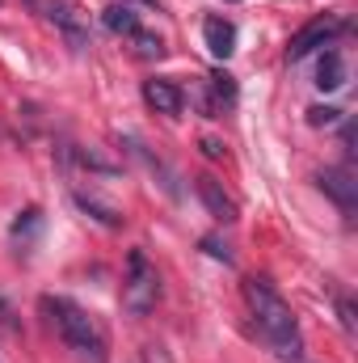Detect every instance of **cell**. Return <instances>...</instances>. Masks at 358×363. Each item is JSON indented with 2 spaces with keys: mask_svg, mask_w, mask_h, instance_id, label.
<instances>
[{
  "mask_svg": "<svg viewBox=\"0 0 358 363\" xmlns=\"http://www.w3.org/2000/svg\"><path fill=\"white\" fill-rule=\"evenodd\" d=\"M245 300H249V308H253V317H258V330L266 334V342L282 355V359H299L304 355V338H299V321H295V313H291V304L274 291V283L270 279H245Z\"/></svg>",
  "mask_w": 358,
  "mask_h": 363,
  "instance_id": "1",
  "label": "cell"
},
{
  "mask_svg": "<svg viewBox=\"0 0 358 363\" xmlns=\"http://www.w3.org/2000/svg\"><path fill=\"white\" fill-rule=\"evenodd\" d=\"M42 308L55 317V330L64 334V342H68L81 359L105 363V334H101V325L93 321L81 304H72V300H64V296H55V300L47 296V300H42Z\"/></svg>",
  "mask_w": 358,
  "mask_h": 363,
  "instance_id": "2",
  "label": "cell"
},
{
  "mask_svg": "<svg viewBox=\"0 0 358 363\" xmlns=\"http://www.w3.org/2000/svg\"><path fill=\"white\" fill-rule=\"evenodd\" d=\"M161 300V279H156V267L148 262L144 250H131L127 254V283H122V308L131 317H148Z\"/></svg>",
  "mask_w": 358,
  "mask_h": 363,
  "instance_id": "3",
  "label": "cell"
},
{
  "mask_svg": "<svg viewBox=\"0 0 358 363\" xmlns=\"http://www.w3.org/2000/svg\"><path fill=\"white\" fill-rule=\"evenodd\" d=\"M47 17L55 21V30L64 34V43L72 51H85L89 47V17H85V9L76 0H51L47 4Z\"/></svg>",
  "mask_w": 358,
  "mask_h": 363,
  "instance_id": "4",
  "label": "cell"
},
{
  "mask_svg": "<svg viewBox=\"0 0 358 363\" xmlns=\"http://www.w3.org/2000/svg\"><path fill=\"white\" fill-rule=\"evenodd\" d=\"M337 30H346V21H337V17H316V21H308V26L291 38L287 60H304V55H312L316 47L333 43V34H337Z\"/></svg>",
  "mask_w": 358,
  "mask_h": 363,
  "instance_id": "5",
  "label": "cell"
},
{
  "mask_svg": "<svg viewBox=\"0 0 358 363\" xmlns=\"http://www.w3.org/2000/svg\"><path fill=\"white\" fill-rule=\"evenodd\" d=\"M198 182V199H202V207L219 220V224H236V216H241V207H236V199L224 190V182H215L211 174H202Z\"/></svg>",
  "mask_w": 358,
  "mask_h": 363,
  "instance_id": "6",
  "label": "cell"
},
{
  "mask_svg": "<svg viewBox=\"0 0 358 363\" xmlns=\"http://www.w3.org/2000/svg\"><path fill=\"white\" fill-rule=\"evenodd\" d=\"M316 182H321V190H325L342 211H354L358 207V182L350 178V169H325Z\"/></svg>",
  "mask_w": 358,
  "mask_h": 363,
  "instance_id": "7",
  "label": "cell"
},
{
  "mask_svg": "<svg viewBox=\"0 0 358 363\" xmlns=\"http://www.w3.org/2000/svg\"><path fill=\"white\" fill-rule=\"evenodd\" d=\"M202 38H207V51L215 60H228L236 51V26L228 17H207L202 21Z\"/></svg>",
  "mask_w": 358,
  "mask_h": 363,
  "instance_id": "8",
  "label": "cell"
},
{
  "mask_svg": "<svg viewBox=\"0 0 358 363\" xmlns=\"http://www.w3.org/2000/svg\"><path fill=\"white\" fill-rule=\"evenodd\" d=\"M144 101L156 110V114H169V118H178L181 106H185V97L173 81H144Z\"/></svg>",
  "mask_w": 358,
  "mask_h": 363,
  "instance_id": "9",
  "label": "cell"
},
{
  "mask_svg": "<svg viewBox=\"0 0 358 363\" xmlns=\"http://www.w3.org/2000/svg\"><path fill=\"white\" fill-rule=\"evenodd\" d=\"M76 203L89 211L97 224H105V228H122V211H118L114 203H101L97 194H85V190H76Z\"/></svg>",
  "mask_w": 358,
  "mask_h": 363,
  "instance_id": "10",
  "label": "cell"
},
{
  "mask_svg": "<svg viewBox=\"0 0 358 363\" xmlns=\"http://www.w3.org/2000/svg\"><path fill=\"white\" fill-rule=\"evenodd\" d=\"M316 85H321V89H342V85H346V64H342V55H337V51H325V55H321V68H316Z\"/></svg>",
  "mask_w": 358,
  "mask_h": 363,
  "instance_id": "11",
  "label": "cell"
},
{
  "mask_svg": "<svg viewBox=\"0 0 358 363\" xmlns=\"http://www.w3.org/2000/svg\"><path fill=\"white\" fill-rule=\"evenodd\" d=\"M105 30H114V34H135L139 30V13L131 9V4H110L105 9Z\"/></svg>",
  "mask_w": 358,
  "mask_h": 363,
  "instance_id": "12",
  "label": "cell"
},
{
  "mask_svg": "<svg viewBox=\"0 0 358 363\" xmlns=\"http://www.w3.org/2000/svg\"><path fill=\"white\" fill-rule=\"evenodd\" d=\"M131 38H135V51H139L144 60H161V55H165V43H161L156 34H148V30H135Z\"/></svg>",
  "mask_w": 358,
  "mask_h": 363,
  "instance_id": "13",
  "label": "cell"
},
{
  "mask_svg": "<svg viewBox=\"0 0 358 363\" xmlns=\"http://www.w3.org/2000/svg\"><path fill=\"white\" fill-rule=\"evenodd\" d=\"M211 89L219 93L224 101H232V97H236V85H232V77H228V72H215V77H211Z\"/></svg>",
  "mask_w": 358,
  "mask_h": 363,
  "instance_id": "14",
  "label": "cell"
},
{
  "mask_svg": "<svg viewBox=\"0 0 358 363\" xmlns=\"http://www.w3.org/2000/svg\"><path fill=\"white\" fill-rule=\"evenodd\" d=\"M333 118H337L333 106H312V110H308V123H312V127H329Z\"/></svg>",
  "mask_w": 358,
  "mask_h": 363,
  "instance_id": "15",
  "label": "cell"
},
{
  "mask_svg": "<svg viewBox=\"0 0 358 363\" xmlns=\"http://www.w3.org/2000/svg\"><path fill=\"white\" fill-rule=\"evenodd\" d=\"M202 250H207L211 258H224V262H232V250H228V241H219V237H202Z\"/></svg>",
  "mask_w": 358,
  "mask_h": 363,
  "instance_id": "16",
  "label": "cell"
},
{
  "mask_svg": "<svg viewBox=\"0 0 358 363\" xmlns=\"http://www.w3.org/2000/svg\"><path fill=\"white\" fill-rule=\"evenodd\" d=\"M198 148H202V157H207V161H224V144H219V140H202Z\"/></svg>",
  "mask_w": 358,
  "mask_h": 363,
  "instance_id": "17",
  "label": "cell"
},
{
  "mask_svg": "<svg viewBox=\"0 0 358 363\" xmlns=\"http://www.w3.org/2000/svg\"><path fill=\"white\" fill-rule=\"evenodd\" d=\"M337 313H342V325H346V334H354V304H350V300H342V304H337Z\"/></svg>",
  "mask_w": 358,
  "mask_h": 363,
  "instance_id": "18",
  "label": "cell"
},
{
  "mask_svg": "<svg viewBox=\"0 0 358 363\" xmlns=\"http://www.w3.org/2000/svg\"><path fill=\"white\" fill-rule=\"evenodd\" d=\"M228 4H241V0H228Z\"/></svg>",
  "mask_w": 358,
  "mask_h": 363,
  "instance_id": "19",
  "label": "cell"
}]
</instances>
